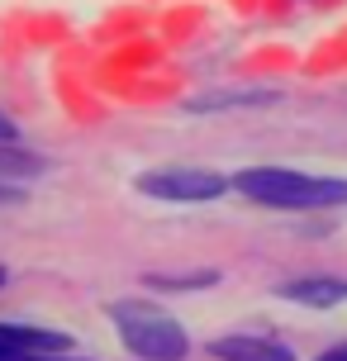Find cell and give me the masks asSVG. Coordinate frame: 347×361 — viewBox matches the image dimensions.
Masks as SVG:
<instances>
[{"instance_id": "cell-9", "label": "cell", "mask_w": 347, "mask_h": 361, "mask_svg": "<svg viewBox=\"0 0 347 361\" xmlns=\"http://www.w3.org/2000/svg\"><path fill=\"white\" fill-rule=\"evenodd\" d=\"M0 361H91V357H57V352H29V357H0Z\"/></svg>"}, {"instance_id": "cell-5", "label": "cell", "mask_w": 347, "mask_h": 361, "mask_svg": "<svg viewBox=\"0 0 347 361\" xmlns=\"http://www.w3.org/2000/svg\"><path fill=\"white\" fill-rule=\"evenodd\" d=\"M67 333L34 324H0V357H29V352H62Z\"/></svg>"}, {"instance_id": "cell-4", "label": "cell", "mask_w": 347, "mask_h": 361, "mask_svg": "<svg viewBox=\"0 0 347 361\" xmlns=\"http://www.w3.org/2000/svg\"><path fill=\"white\" fill-rule=\"evenodd\" d=\"M214 361H295V352L276 338H257V333H233V338H214L209 343Z\"/></svg>"}, {"instance_id": "cell-13", "label": "cell", "mask_w": 347, "mask_h": 361, "mask_svg": "<svg viewBox=\"0 0 347 361\" xmlns=\"http://www.w3.org/2000/svg\"><path fill=\"white\" fill-rule=\"evenodd\" d=\"M0 286H5V267H0Z\"/></svg>"}, {"instance_id": "cell-3", "label": "cell", "mask_w": 347, "mask_h": 361, "mask_svg": "<svg viewBox=\"0 0 347 361\" xmlns=\"http://www.w3.org/2000/svg\"><path fill=\"white\" fill-rule=\"evenodd\" d=\"M233 185V176L219 171H205V166H162V171H143L138 190L166 204H205V200H219Z\"/></svg>"}, {"instance_id": "cell-8", "label": "cell", "mask_w": 347, "mask_h": 361, "mask_svg": "<svg viewBox=\"0 0 347 361\" xmlns=\"http://www.w3.org/2000/svg\"><path fill=\"white\" fill-rule=\"evenodd\" d=\"M147 290H209L219 286V271H190V276H162V271H152L143 276Z\"/></svg>"}, {"instance_id": "cell-6", "label": "cell", "mask_w": 347, "mask_h": 361, "mask_svg": "<svg viewBox=\"0 0 347 361\" xmlns=\"http://www.w3.org/2000/svg\"><path fill=\"white\" fill-rule=\"evenodd\" d=\"M276 295H286L291 305L333 309V305H343V300H347V281H338V276H300V281H286Z\"/></svg>"}, {"instance_id": "cell-12", "label": "cell", "mask_w": 347, "mask_h": 361, "mask_svg": "<svg viewBox=\"0 0 347 361\" xmlns=\"http://www.w3.org/2000/svg\"><path fill=\"white\" fill-rule=\"evenodd\" d=\"M10 200H19V190L15 185H0V204H10Z\"/></svg>"}, {"instance_id": "cell-2", "label": "cell", "mask_w": 347, "mask_h": 361, "mask_svg": "<svg viewBox=\"0 0 347 361\" xmlns=\"http://www.w3.org/2000/svg\"><path fill=\"white\" fill-rule=\"evenodd\" d=\"M110 319L119 328V343L143 361H185V352H190L185 328L152 300H114Z\"/></svg>"}, {"instance_id": "cell-11", "label": "cell", "mask_w": 347, "mask_h": 361, "mask_svg": "<svg viewBox=\"0 0 347 361\" xmlns=\"http://www.w3.org/2000/svg\"><path fill=\"white\" fill-rule=\"evenodd\" d=\"M319 361H347V343H338V347H329Z\"/></svg>"}, {"instance_id": "cell-1", "label": "cell", "mask_w": 347, "mask_h": 361, "mask_svg": "<svg viewBox=\"0 0 347 361\" xmlns=\"http://www.w3.org/2000/svg\"><path fill=\"white\" fill-rule=\"evenodd\" d=\"M233 190L267 209H343L347 176H314L295 166H248L233 176Z\"/></svg>"}, {"instance_id": "cell-10", "label": "cell", "mask_w": 347, "mask_h": 361, "mask_svg": "<svg viewBox=\"0 0 347 361\" xmlns=\"http://www.w3.org/2000/svg\"><path fill=\"white\" fill-rule=\"evenodd\" d=\"M0 143H19V128L10 114H0Z\"/></svg>"}, {"instance_id": "cell-7", "label": "cell", "mask_w": 347, "mask_h": 361, "mask_svg": "<svg viewBox=\"0 0 347 361\" xmlns=\"http://www.w3.org/2000/svg\"><path fill=\"white\" fill-rule=\"evenodd\" d=\"M48 171V157L34 152L24 143H0V185H19V180H34Z\"/></svg>"}]
</instances>
